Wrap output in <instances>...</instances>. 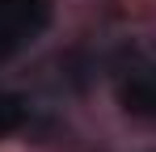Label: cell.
<instances>
[{
  "instance_id": "3957f363",
  "label": "cell",
  "mask_w": 156,
  "mask_h": 152,
  "mask_svg": "<svg viewBox=\"0 0 156 152\" xmlns=\"http://www.w3.org/2000/svg\"><path fill=\"white\" fill-rule=\"evenodd\" d=\"M30 118V106L17 93H0V139L4 135H13V131H21Z\"/></svg>"
},
{
  "instance_id": "7a4b0ae2",
  "label": "cell",
  "mask_w": 156,
  "mask_h": 152,
  "mask_svg": "<svg viewBox=\"0 0 156 152\" xmlns=\"http://www.w3.org/2000/svg\"><path fill=\"white\" fill-rule=\"evenodd\" d=\"M118 101L135 118H156V63H131L118 76Z\"/></svg>"
},
{
  "instance_id": "6da1fadb",
  "label": "cell",
  "mask_w": 156,
  "mask_h": 152,
  "mask_svg": "<svg viewBox=\"0 0 156 152\" xmlns=\"http://www.w3.org/2000/svg\"><path fill=\"white\" fill-rule=\"evenodd\" d=\"M51 25V0H0V59L30 47Z\"/></svg>"
}]
</instances>
